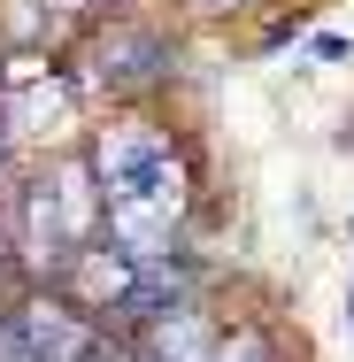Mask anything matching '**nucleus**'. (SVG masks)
Wrapping results in <instances>:
<instances>
[{"mask_svg": "<svg viewBox=\"0 0 354 362\" xmlns=\"http://www.w3.org/2000/svg\"><path fill=\"white\" fill-rule=\"evenodd\" d=\"M77 154H85L100 201H146L162 216H193L223 185L201 116H177V108H108L85 124Z\"/></svg>", "mask_w": 354, "mask_h": 362, "instance_id": "f257e3e1", "label": "nucleus"}, {"mask_svg": "<svg viewBox=\"0 0 354 362\" xmlns=\"http://www.w3.org/2000/svg\"><path fill=\"white\" fill-rule=\"evenodd\" d=\"M62 70H70V85L85 93L93 116H108V108H170L185 70H193V31H177L154 0L124 8V16H93L77 31V47L62 54Z\"/></svg>", "mask_w": 354, "mask_h": 362, "instance_id": "f03ea898", "label": "nucleus"}, {"mask_svg": "<svg viewBox=\"0 0 354 362\" xmlns=\"http://www.w3.org/2000/svg\"><path fill=\"white\" fill-rule=\"evenodd\" d=\"M100 216H108V201H100V185H93L77 146L23 162L8 177V193H0V239H8L23 286H54L77 247L100 239Z\"/></svg>", "mask_w": 354, "mask_h": 362, "instance_id": "7ed1b4c3", "label": "nucleus"}, {"mask_svg": "<svg viewBox=\"0 0 354 362\" xmlns=\"http://www.w3.org/2000/svg\"><path fill=\"white\" fill-rule=\"evenodd\" d=\"M8 332H16V347L31 362H77L93 339H100V324L77 308L70 293L54 286H23L16 300H8Z\"/></svg>", "mask_w": 354, "mask_h": 362, "instance_id": "20e7f679", "label": "nucleus"}, {"mask_svg": "<svg viewBox=\"0 0 354 362\" xmlns=\"http://www.w3.org/2000/svg\"><path fill=\"white\" fill-rule=\"evenodd\" d=\"M131 286H139V262L124 255V247H108V239H93V247H77L70 262H62V278H54V293H70L77 308L108 332V316L131 300Z\"/></svg>", "mask_w": 354, "mask_h": 362, "instance_id": "39448f33", "label": "nucleus"}, {"mask_svg": "<svg viewBox=\"0 0 354 362\" xmlns=\"http://www.w3.org/2000/svg\"><path fill=\"white\" fill-rule=\"evenodd\" d=\"M93 23L85 0H0V54H70L77 31Z\"/></svg>", "mask_w": 354, "mask_h": 362, "instance_id": "423d86ee", "label": "nucleus"}, {"mask_svg": "<svg viewBox=\"0 0 354 362\" xmlns=\"http://www.w3.org/2000/svg\"><path fill=\"white\" fill-rule=\"evenodd\" d=\"M223 339V308L216 300H185L170 316H154L146 332H131V355L139 362H208Z\"/></svg>", "mask_w": 354, "mask_h": 362, "instance_id": "0eeeda50", "label": "nucleus"}, {"mask_svg": "<svg viewBox=\"0 0 354 362\" xmlns=\"http://www.w3.org/2000/svg\"><path fill=\"white\" fill-rule=\"evenodd\" d=\"M208 362H308V339H300V324H285V308H239V316H223V339H216Z\"/></svg>", "mask_w": 354, "mask_h": 362, "instance_id": "6e6552de", "label": "nucleus"}, {"mask_svg": "<svg viewBox=\"0 0 354 362\" xmlns=\"http://www.w3.org/2000/svg\"><path fill=\"white\" fill-rule=\"evenodd\" d=\"M324 8L331 0H278V8H262L247 31H239V54H254V62H278V54H293L316 23H324Z\"/></svg>", "mask_w": 354, "mask_h": 362, "instance_id": "1a4fd4ad", "label": "nucleus"}, {"mask_svg": "<svg viewBox=\"0 0 354 362\" xmlns=\"http://www.w3.org/2000/svg\"><path fill=\"white\" fill-rule=\"evenodd\" d=\"M177 31H193V39H239L262 8H278V0H154Z\"/></svg>", "mask_w": 354, "mask_h": 362, "instance_id": "9d476101", "label": "nucleus"}, {"mask_svg": "<svg viewBox=\"0 0 354 362\" xmlns=\"http://www.w3.org/2000/svg\"><path fill=\"white\" fill-rule=\"evenodd\" d=\"M293 62H300V70H324V77L354 70V31H339V23H316V31L293 47Z\"/></svg>", "mask_w": 354, "mask_h": 362, "instance_id": "9b49d317", "label": "nucleus"}, {"mask_svg": "<svg viewBox=\"0 0 354 362\" xmlns=\"http://www.w3.org/2000/svg\"><path fill=\"white\" fill-rule=\"evenodd\" d=\"M77 362H139V355H131V339H108V332H100V339H93Z\"/></svg>", "mask_w": 354, "mask_h": 362, "instance_id": "f8f14e48", "label": "nucleus"}, {"mask_svg": "<svg viewBox=\"0 0 354 362\" xmlns=\"http://www.w3.org/2000/svg\"><path fill=\"white\" fill-rule=\"evenodd\" d=\"M324 146H331V154H354V108H347V116H331V132H324Z\"/></svg>", "mask_w": 354, "mask_h": 362, "instance_id": "ddd939ff", "label": "nucleus"}, {"mask_svg": "<svg viewBox=\"0 0 354 362\" xmlns=\"http://www.w3.org/2000/svg\"><path fill=\"white\" fill-rule=\"evenodd\" d=\"M93 16H124V8H146V0H85Z\"/></svg>", "mask_w": 354, "mask_h": 362, "instance_id": "4468645a", "label": "nucleus"}, {"mask_svg": "<svg viewBox=\"0 0 354 362\" xmlns=\"http://www.w3.org/2000/svg\"><path fill=\"white\" fill-rule=\"evenodd\" d=\"M339 324L354 332V278H347V300H339Z\"/></svg>", "mask_w": 354, "mask_h": 362, "instance_id": "2eb2a0df", "label": "nucleus"}, {"mask_svg": "<svg viewBox=\"0 0 354 362\" xmlns=\"http://www.w3.org/2000/svg\"><path fill=\"white\" fill-rule=\"evenodd\" d=\"M347 247H354V216H347Z\"/></svg>", "mask_w": 354, "mask_h": 362, "instance_id": "dca6fc26", "label": "nucleus"}, {"mask_svg": "<svg viewBox=\"0 0 354 362\" xmlns=\"http://www.w3.org/2000/svg\"><path fill=\"white\" fill-rule=\"evenodd\" d=\"M0 70H8V54H0Z\"/></svg>", "mask_w": 354, "mask_h": 362, "instance_id": "f3484780", "label": "nucleus"}]
</instances>
